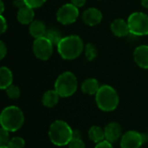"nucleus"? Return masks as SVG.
<instances>
[{
	"instance_id": "30",
	"label": "nucleus",
	"mask_w": 148,
	"mask_h": 148,
	"mask_svg": "<svg viewBox=\"0 0 148 148\" xmlns=\"http://www.w3.org/2000/svg\"><path fill=\"white\" fill-rule=\"evenodd\" d=\"M87 0H71V3H73L75 6L80 8V7H82L85 5Z\"/></svg>"
},
{
	"instance_id": "12",
	"label": "nucleus",
	"mask_w": 148,
	"mask_h": 148,
	"mask_svg": "<svg viewBox=\"0 0 148 148\" xmlns=\"http://www.w3.org/2000/svg\"><path fill=\"white\" fill-rule=\"evenodd\" d=\"M105 132V139L110 143H114L121 136L122 128L121 125L117 122H111L104 129Z\"/></svg>"
},
{
	"instance_id": "6",
	"label": "nucleus",
	"mask_w": 148,
	"mask_h": 148,
	"mask_svg": "<svg viewBox=\"0 0 148 148\" xmlns=\"http://www.w3.org/2000/svg\"><path fill=\"white\" fill-rule=\"evenodd\" d=\"M127 23L131 34L139 36L148 35V15L144 12L132 13L127 19Z\"/></svg>"
},
{
	"instance_id": "18",
	"label": "nucleus",
	"mask_w": 148,
	"mask_h": 148,
	"mask_svg": "<svg viewBox=\"0 0 148 148\" xmlns=\"http://www.w3.org/2000/svg\"><path fill=\"white\" fill-rule=\"evenodd\" d=\"M59 97L61 96L56 90H48L43 94L42 102L47 108H53L57 104Z\"/></svg>"
},
{
	"instance_id": "25",
	"label": "nucleus",
	"mask_w": 148,
	"mask_h": 148,
	"mask_svg": "<svg viewBox=\"0 0 148 148\" xmlns=\"http://www.w3.org/2000/svg\"><path fill=\"white\" fill-rule=\"evenodd\" d=\"M69 148H85V144L79 137L74 136L69 143Z\"/></svg>"
},
{
	"instance_id": "13",
	"label": "nucleus",
	"mask_w": 148,
	"mask_h": 148,
	"mask_svg": "<svg viewBox=\"0 0 148 148\" xmlns=\"http://www.w3.org/2000/svg\"><path fill=\"white\" fill-rule=\"evenodd\" d=\"M134 57L136 64L142 68L148 69V45H140L134 52Z\"/></svg>"
},
{
	"instance_id": "9",
	"label": "nucleus",
	"mask_w": 148,
	"mask_h": 148,
	"mask_svg": "<svg viewBox=\"0 0 148 148\" xmlns=\"http://www.w3.org/2000/svg\"><path fill=\"white\" fill-rule=\"evenodd\" d=\"M147 140L146 136L135 131H128L122 135L121 148H140Z\"/></svg>"
},
{
	"instance_id": "4",
	"label": "nucleus",
	"mask_w": 148,
	"mask_h": 148,
	"mask_svg": "<svg viewBox=\"0 0 148 148\" xmlns=\"http://www.w3.org/2000/svg\"><path fill=\"white\" fill-rule=\"evenodd\" d=\"M95 101L98 108L105 112L114 111L119 104V95L116 90L109 86H101L95 95Z\"/></svg>"
},
{
	"instance_id": "32",
	"label": "nucleus",
	"mask_w": 148,
	"mask_h": 148,
	"mask_svg": "<svg viewBox=\"0 0 148 148\" xmlns=\"http://www.w3.org/2000/svg\"><path fill=\"white\" fill-rule=\"evenodd\" d=\"M141 4L145 7L148 9V0H141Z\"/></svg>"
},
{
	"instance_id": "29",
	"label": "nucleus",
	"mask_w": 148,
	"mask_h": 148,
	"mask_svg": "<svg viewBox=\"0 0 148 148\" xmlns=\"http://www.w3.org/2000/svg\"><path fill=\"white\" fill-rule=\"evenodd\" d=\"M6 53H7V48L4 44V42L3 41H1L0 42V59H3L4 56H6Z\"/></svg>"
},
{
	"instance_id": "31",
	"label": "nucleus",
	"mask_w": 148,
	"mask_h": 148,
	"mask_svg": "<svg viewBox=\"0 0 148 148\" xmlns=\"http://www.w3.org/2000/svg\"><path fill=\"white\" fill-rule=\"evenodd\" d=\"M13 3H14V5H15L16 7H17L18 9H20V8H22V7H23V6L26 5L24 0H14Z\"/></svg>"
},
{
	"instance_id": "27",
	"label": "nucleus",
	"mask_w": 148,
	"mask_h": 148,
	"mask_svg": "<svg viewBox=\"0 0 148 148\" xmlns=\"http://www.w3.org/2000/svg\"><path fill=\"white\" fill-rule=\"evenodd\" d=\"M95 148H114L112 146V143H110L108 140H103L96 145Z\"/></svg>"
},
{
	"instance_id": "21",
	"label": "nucleus",
	"mask_w": 148,
	"mask_h": 148,
	"mask_svg": "<svg viewBox=\"0 0 148 148\" xmlns=\"http://www.w3.org/2000/svg\"><path fill=\"white\" fill-rule=\"evenodd\" d=\"M98 56V51L96 47L93 43H88L85 46V56L88 61L91 62L95 60Z\"/></svg>"
},
{
	"instance_id": "28",
	"label": "nucleus",
	"mask_w": 148,
	"mask_h": 148,
	"mask_svg": "<svg viewBox=\"0 0 148 148\" xmlns=\"http://www.w3.org/2000/svg\"><path fill=\"white\" fill-rule=\"evenodd\" d=\"M0 18H1V34H3V33L7 30V29H8L7 21H6L5 18L3 16V15H1Z\"/></svg>"
},
{
	"instance_id": "7",
	"label": "nucleus",
	"mask_w": 148,
	"mask_h": 148,
	"mask_svg": "<svg viewBox=\"0 0 148 148\" xmlns=\"http://www.w3.org/2000/svg\"><path fill=\"white\" fill-rule=\"evenodd\" d=\"M52 42L45 36L37 38L34 41L32 49L35 56L42 61H46L49 59L53 54Z\"/></svg>"
},
{
	"instance_id": "15",
	"label": "nucleus",
	"mask_w": 148,
	"mask_h": 148,
	"mask_svg": "<svg viewBox=\"0 0 148 148\" xmlns=\"http://www.w3.org/2000/svg\"><path fill=\"white\" fill-rule=\"evenodd\" d=\"M29 34L31 35V36H33L36 39L45 36L46 32H47L46 25L41 20H34L29 24Z\"/></svg>"
},
{
	"instance_id": "24",
	"label": "nucleus",
	"mask_w": 148,
	"mask_h": 148,
	"mask_svg": "<svg viewBox=\"0 0 148 148\" xmlns=\"http://www.w3.org/2000/svg\"><path fill=\"white\" fill-rule=\"evenodd\" d=\"M9 138H10L9 131L2 127L0 131V147H7L10 141Z\"/></svg>"
},
{
	"instance_id": "10",
	"label": "nucleus",
	"mask_w": 148,
	"mask_h": 148,
	"mask_svg": "<svg viewBox=\"0 0 148 148\" xmlns=\"http://www.w3.org/2000/svg\"><path fill=\"white\" fill-rule=\"evenodd\" d=\"M102 20V13L97 8H88L82 14V21L88 26H95Z\"/></svg>"
},
{
	"instance_id": "5",
	"label": "nucleus",
	"mask_w": 148,
	"mask_h": 148,
	"mask_svg": "<svg viewBox=\"0 0 148 148\" xmlns=\"http://www.w3.org/2000/svg\"><path fill=\"white\" fill-rule=\"evenodd\" d=\"M55 90L61 97H69L73 95L77 90L76 76L72 72H63L57 77L55 82Z\"/></svg>"
},
{
	"instance_id": "33",
	"label": "nucleus",
	"mask_w": 148,
	"mask_h": 148,
	"mask_svg": "<svg viewBox=\"0 0 148 148\" xmlns=\"http://www.w3.org/2000/svg\"><path fill=\"white\" fill-rule=\"evenodd\" d=\"M3 10H4V4H3V0H1V14L3 12Z\"/></svg>"
},
{
	"instance_id": "26",
	"label": "nucleus",
	"mask_w": 148,
	"mask_h": 148,
	"mask_svg": "<svg viewBox=\"0 0 148 148\" xmlns=\"http://www.w3.org/2000/svg\"><path fill=\"white\" fill-rule=\"evenodd\" d=\"M47 0H24L26 5L33 8V9H36L39 7H42Z\"/></svg>"
},
{
	"instance_id": "23",
	"label": "nucleus",
	"mask_w": 148,
	"mask_h": 148,
	"mask_svg": "<svg viewBox=\"0 0 148 148\" xmlns=\"http://www.w3.org/2000/svg\"><path fill=\"white\" fill-rule=\"evenodd\" d=\"M6 94L10 98V99H13V100H16L17 99L19 96H20V89L16 85H13L11 84L10 87H8L6 89Z\"/></svg>"
},
{
	"instance_id": "14",
	"label": "nucleus",
	"mask_w": 148,
	"mask_h": 148,
	"mask_svg": "<svg viewBox=\"0 0 148 148\" xmlns=\"http://www.w3.org/2000/svg\"><path fill=\"white\" fill-rule=\"evenodd\" d=\"M16 17L20 23L30 24L34 21V17H35L34 9L28 5H25V6L18 9Z\"/></svg>"
},
{
	"instance_id": "22",
	"label": "nucleus",
	"mask_w": 148,
	"mask_h": 148,
	"mask_svg": "<svg viewBox=\"0 0 148 148\" xmlns=\"http://www.w3.org/2000/svg\"><path fill=\"white\" fill-rule=\"evenodd\" d=\"M25 145L24 140L21 137H14L10 140L7 147L9 148H23Z\"/></svg>"
},
{
	"instance_id": "11",
	"label": "nucleus",
	"mask_w": 148,
	"mask_h": 148,
	"mask_svg": "<svg viewBox=\"0 0 148 148\" xmlns=\"http://www.w3.org/2000/svg\"><path fill=\"white\" fill-rule=\"evenodd\" d=\"M111 30L114 36L118 37L127 36L130 33V29L127 21H125L122 18H118L113 21L111 23Z\"/></svg>"
},
{
	"instance_id": "1",
	"label": "nucleus",
	"mask_w": 148,
	"mask_h": 148,
	"mask_svg": "<svg viewBox=\"0 0 148 148\" xmlns=\"http://www.w3.org/2000/svg\"><path fill=\"white\" fill-rule=\"evenodd\" d=\"M84 49L82 39L76 35L64 36L57 45V50L62 58L74 60L81 56Z\"/></svg>"
},
{
	"instance_id": "3",
	"label": "nucleus",
	"mask_w": 148,
	"mask_h": 148,
	"mask_svg": "<svg viewBox=\"0 0 148 148\" xmlns=\"http://www.w3.org/2000/svg\"><path fill=\"white\" fill-rule=\"evenodd\" d=\"M23 122L24 116L23 111L16 106L7 107L1 113V126L9 132H16L19 130L22 127Z\"/></svg>"
},
{
	"instance_id": "16",
	"label": "nucleus",
	"mask_w": 148,
	"mask_h": 148,
	"mask_svg": "<svg viewBox=\"0 0 148 148\" xmlns=\"http://www.w3.org/2000/svg\"><path fill=\"white\" fill-rule=\"evenodd\" d=\"M100 88L99 82L95 78H88L82 84V91L87 95H96Z\"/></svg>"
},
{
	"instance_id": "17",
	"label": "nucleus",
	"mask_w": 148,
	"mask_h": 148,
	"mask_svg": "<svg viewBox=\"0 0 148 148\" xmlns=\"http://www.w3.org/2000/svg\"><path fill=\"white\" fill-rule=\"evenodd\" d=\"M13 75L10 69L7 67H1L0 69V88L6 89L12 84Z\"/></svg>"
},
{
	"instance_id": "2",
	"label": "nucleus",
	"mask_w": 148,
	"mask_h": 148,
	"mask_svg": "<svg viewBox=\"0 0 148 148\" xmlns=\"http://www.w3.org/2000/svg\"><path fill=\"white\" fill-rule=\"evenodd\" d=\"M50 141L58 147L69 145L74 137V131L68 123L63 121H54L49 130Z\"/></svg>"
},
{
	"instance_id": "8",
	"label": "nucleus",
	"mask_w": 148,
	"mask_h": 148,
	"mask_svg": "<svg viewBox=\"0 0 148 148\" xmlns=\"http://www.w3.org/2000/svg\"><path fill=\"white\" fill-rule=\"evenodd\" d=\"M78 16H79L78 7L75 6L73 3H66L61 6L56 13L57 21L63 25H69L74 23Z\"/></svg>"
},
{
	"instance_id": "19",
	"label": "nucleus",
	"mask_w": 148,
	"mask_h": 148,
	"mask_svg": "<svg viewBox=\"0 0 148 148\" xmlns=\"http://www.w3.org/2000/svg\"><path fill=\"white\" fill-rule=\"evenodd\" d=\"M88 137L93 142L98 144L104 140L105 132L101 127L97 126H93L88 131Z\"/></svg>"
},
{
	"instance_id": "20",
	"label": "nucleus",
	"mask_w": 148,
	"mask_h": 148,
	"mask_svg": "<svg viewBox=\"0 0 148 148\" xmlns=\"http://www.w3.org/2000/svg\"><path fill=\"white\" fill-rule=\"evenodd\" d=\"M45 37L48 38L52 42V44L54 46H56V47L59 44V42H61V40L63 38L61 31L56 28H50V29H47Z\"/></svg>"
},
{
	"instance_id": "34",
	"label": "nucleus",
	"mask_w": 148,
	"mask_h": 148,
	"mask_svg": "<svg viewBox=\"0 0 148 148\" xmlns=\"http://www.w3.org/2000/svg\"><path fill=\"white\" fill-rule=\"evenodd\" d=\"M0 148H9L8 147H0Z\"/></svg>"
}]
</instances>
